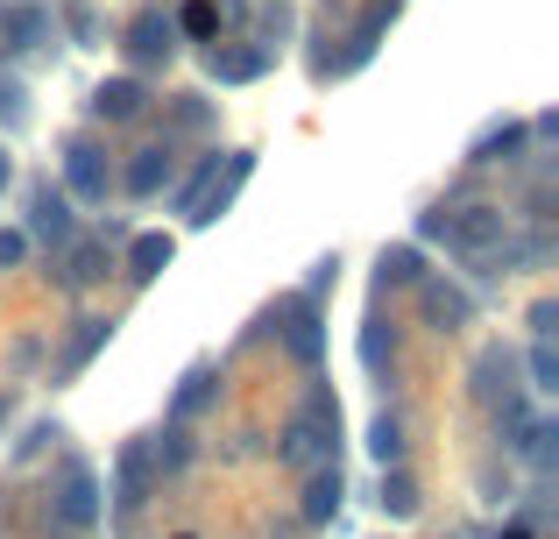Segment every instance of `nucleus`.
<instances>
[{"label": "nucleus", "instance_id": "nucleus-2", "mask_svg": "<svg viewBox=\"0 0 559 539\" xmlns=\"http://www.w3.org/2000/svg\"><path fill=\"white\" fill-rule=\"evenodd\" d=\"M107 192H114V164H107V150H99V142H85V136H71V142H64V199L107 207Z\"/></svg>", "mask_w": 559, "mask_h": 539}, {"label": "nucleus", "instance_id": "nucleus-23", "mask_svg": "<svg viewBox=\"0 0 559 539\" xmlns=\"http://www.w3.org/2000/svg\"><path fill=\"white\" fill-rule=\"evenodd\" d=\"M496 384H503V398H510V355H503V348H489V355L475 362V390H481V398H496ZM510 405H518V398H510Z\"/></svg>", "mask_w": 559, "mask_h": 539}, {"label": "nucleus", "instance_id": "nucleus-24", "mask_svg": "<svg viewBox=\"0 0 559 539\" xmlns=\"http://www.w3.org/2000/svg\"><path fill=\"white\" fill-rule=\"evenodd\" d=\"M376 277H382V291L390 284H418V249H382V263H376Z\"/></svg>", "mask_w": 559, "mask_h": 539}, {"label": "nucleus", "instance_id": "nucleus-28", "mask_svg": "<svg viewBox=\"0 0 559 539\" xmlns=\"http://www.w3.org/2000/svg\"><path fill=\"white\" fill-rule=\"evenodd\" d=\"M532 390H559V355H552V341L532 348Z\"/></svg>", "mask_w": 559, "mask_h": 539}, {"label": "nucleus", "instance_id": "nucleus-11", "mask_svg": "<svg viewBox=\"0 0 559 539\" xmlns=\"http://www.w3.org/2000/svg\"><path fill=\"white\" fill-rule=\"evenodd\" d=\"M333 512H341V469H333V461H319V469L305 476V518H312V526H326Z\"/></svg>", "mask_w": 559, "mask_h": 539}, {"label": "nucleus", "instance_id": "nucleus-34", "mask_svg": "<svg viewBox=\"0 0 559 539\" xmlns=\"http://www.w3.org/2000/svg\"><path fill=\"white\" fill-rule=\"evenodd\" d=\"M503 539H532V526H510V532H503Z\"/></svg>", "mask_w": 559, "mask_h": 539}, {"label": "nucleus", "instance_id": "nucleus-9", "mask_svg": "<svg viewBox=\"0 0 559 539\" xmlns=\"http://www.w3.org/2000/svg\"><path fill=\"white\" fill-rule=\"evenodd\" d=\"M170 256H178L170 235H135L128 242V277H135V284H156V277L170 270Z\"/></svg>", "mask_w": 559, "mask_h": 539}, {"label": "nucleus", "instance_id": "nucleus-10", "mask_svg": "<svg viewBox=\"0 0 559 539\" xmlns=\"http://www.w3.org/2000/svg\"><path fill=\"white\" fill-rule=\"evenodd\" d=\"M57 518H64V526H93L99 518V483L85 469H71L64 476V497H57Z\"/></svg>", "mask_w": 559, "mask_h": 539}, {"label": "nucleus", "instance_id": "nucleus-13", "mask_svg": "<svg viewBox=\"0 0 559 539\" xmlns=\"http://www.w3.org/2000/svg\"><path fill=\"white\" fill-rule=\"evenodd\" d=\"M390 22H396V0H382V8H369V22L355 28V43H347V57H341L333 71H361V65H369V57H376V36H382Z\"/></svg>", "mask_w": 559, "mask_h": 539}, {"label": "nucleus", "instance_id": "nucleus-12", "mask_svg": "<svg viewBox=\"0 0 559 539\" xmlns=\"http://www.w3.org/2000/svg\"><path fill=\"white\" fill-rule=\"evenodd\" d=\"M284 348H290V355H298V362H319V348H326V333H319V313H312V305H290V319H284Z\"/></svg>", "mask_w": 559, "mask_h": 539}, {"label": "nucleus", "instance_id": "nucleus-31", "mask_svg": "<svg viewBox=\"0 0 559 539\" xmlns=\"http://www.w3.org/2000/svg\"><path fill=\"white\" fill-rule=\"evenodd\" d=\"M28 256V235H0V270H14Z\"/></svg>", "mask_w": 559, "mask_h": 539}, {"label": "nucleus", "instance_id": "nucleus-20", "mask_svg": "<svg viewBox=\"0 0 559 539\" xmlns=\"http://www.w3.org/2000/svg\"><path fill=\"white\" fill-rule=\"evenodd\" d=\"M518 142H524V128H518V121H489V128L475 136V150H467V156H475V164H496V156H510Z\"/></svg>", "mask_w": 559, "mask_h": 539}, {"label": "nucleus", "instance_id": "nucleus-7", "mask_svg": "<svg viewBox=\"0 0 559 539\" xmlns=\"http://www.w3.org/2000/svg\"><path fill=\"white\" fill-rule=\"evenodd\" d=\"M205 71H213L219 85H248L270 71V43H241V50H205Z\"/></svg>", "mask_w": 559, "mask_h": 539}, {"label": "nucleus", "instance_id": "nucleus-14", "mask_svg": "<svg viewBox=\"0 0 559 539\" xmlns=\"http://www.w3.org/2000/svg\"><path fill=\"white\" fill-rule=\"evenodd\" d=\"M93 114H99V121H135V114H142V85L135 79H107L93 93Z\"/></svg>", "mask_w": 559, "mask_h": 539}, {"label": "nucleus", "instance_id": "nucleus-25", "mask_svg": "<svg viewBox=\"0 0 559 539\" xmlns=\"http://www.w3.org/2000/svg\"><path fill=\"white\" fill-rule=\"evenodd\" d=\"M382 512H390V518H411V512H418V483H411L404 469L382 476Z\"/></svg>", "mask_w": 559, "mask_h": 539}, {"label": "nucleus", "instance_id": "nucleus-8", "mask_svg": "<svg viewBox=\"0 0 559 539\" xmlns=\"http://www.w3.org/2000/svg\"><path fill=\"white\" fill-rule=\"evenodd\" d=\"M43 36H50V14H43L36 0H22V8H0V57L28 50V43H43Z\"/></svg>", "mask_w": 559, "mask_h": 539}, {"label": "nucleus", "instance_id": "nucleus-16", "mask_svg": "<svg viewBox=\"0 0 559 539\" xmlns=\"http://www.w3.org/2000/svg\"><path fill=\"white\" fill-rule=\"evenodd\" d=\"M425 319H432L439 333L467 327V291H453V284H425Z\"/></svg>", "mask_w": 559, "mask_h": 539}, {"label": "nucleus", "instance_id": "nucleus-18", "mask_svg": "<svg viewBox=\"0 0 559 539\" xmlns=\"http://www.w3.org/2000/svg\"><path fill=\"white\" fill-rule=\"evenodd\" d=\"M107 333H114V319H79V333H71V348H64V376H79L85 362L107 348Z\"/></svg>", "mask_w": 559, "mask_h": 539}, {"label": "nucleus", "instance_id": "nucleus-29", "mask_svg": "<svg viewBox=\"0 0 559 539\" xmlns=\"http://www.w3.org/2000/svg\"><path fill=\"white\" fill-rule=\"evenodd\" d=\"M213 22H219L213 0H191V8H185V28H191V36H213Z\"/></svg>", "mask_w": 559, "mask_h": 539}, {"label": "nucleus", "instance_id": "nucleus-5", "mask_svg": "<svg viewBox=\"0 0 559 539\" xmlns=\"http://www.w3.org/2000/svg\"><path fill=\"white\" fill-rule=\"evenodd\" d=\"M178 50V22H170V14H135V22H128V57H135V65H164V57Z\"/></svg>", "mask_w": 559, "mask_h": 539}, {"label": "nucleus", "instance_id": "nucleus-32", "mask_svg": "<svg viewBox=\"0 0 559 539\" xmlns=\"http://www.w3.org/2000/svg\"><path fill=\"white\" fill-rule=\"evenodd\" d=\"M532 327H538V341H552V327H559V305H532Z\"/></svg>", "mask_w": 559, "mask_h": 539}, {"label": "nucleus", "instance_id": "nucleus-4", "mask_svg": "<svg viewBox=\"0 0 559 539\" xmlns=\"http://www.w3.org/2000/svg\"><path fill=\"white\" fill-rule=\"evenodd\" d=\"M170 178H178V156H170V142H150V150H135V156H128V171H121V192H135V199H156Z\"/></svg>", "mask_w": 559, "mask_h": 539}, {"label": "nucleus", "instance_id": "nucleus-17", "mask_svg": "<svg viewBox=\"0 0 559 539\" xmlns=\"http://www.w3.org/2000/svg\"><path fill=\"white\" fill-rule=\"evenodd\" d=\"M213 185H219V156H205V164L178 185V213H185L191 227H199V213H205V199H213Z\"/></svg>", "mask_w": 559, "mask_h": 539}, {"label": "nucleus", "instance_id": "nucleus-19", "mask_svg": "<svg viewBox=\"0 0 559 539\" xmlns=\"http://www.w3.org/2000/svg\"><path fill=\"white\" fill-rule=\"evenodd\" d=\"M205 405H213V370H205V362H199V370H191L185 384H178V398H170V419H178V426H185V419H199Z\"/></svg>", "mask_w": 559, "mask_h": 539}, {"label": "nucleus", "instance_id": "nucleus-35", "mask_svg": "<svg viewBox=\"0 0 559 539\" xmlns=\"http://www.w3.org/2000/svg\"><path fill=\"white\" fill-rule=\"evenodd\" d=\"M0 412H8V398H0Z\"/></svg>", "mask_w": 559, "mask_h": 539}, {"label": "nucleus", "instance_id": "nucleus-26", "mask_svg": "<svg viewBox=\"0 0 559 539\" xmlns=\"http://www.w3.org/2000/svg\"><path fill=\"white\" fill-rule=\"evenodd\" d=\"M150 461H156V469H185V461H191V441H185V426H170L164 441L150 447Z\"/></svg>", "mask_w": 559, "mask_h": 539}, {"label": "nucleus", "instance_id": "nucleus-6", "mask_svg": "<svg viewBox=\"0 0 559 539\" xmlns=\"http://www.w3.org/2000/svg\"><path fill=\"white\" fill-rule=\"evenodd\" d=\"M28 235L36 242H71V199L57 185H36L28 192Z\"/></svg>", "mask_w": 559, "mask_h": 539}, {"label": "nucleus", "instance_id": "nucleus-22", "mask_svg": "<svg viewBox=\"0 0 559 539\" xmlns=\"http://www.w3.org/2000/svg\"><path fill=\"white\" fill-rule=\"evenodd\" d=\"M369 455L382 461V476H390V469H396V461H404V426H396V419H390V412H382V419H376V426H369Z\"/></svg>", "mask_w": 559, "mask_h": 539}, {"label": "nucleus", "instance_id": "nucleus-21", "mask_svg": "<svg viewBox=\"0 0 559 539\" xmlns=\"http://www.w3.org/2000/svg\"><path fill=\"white\" fill-rule=\"evenodd\" d=\"M107 277V242H79L64 263V284H99Z\"/></svg>", "mask_w": 559, "mask_h": 539}, {"label": "nucleus", "instance_id": "nucleus-33", "mask_svg": "<svg viewBox=\"0 0 559 539\" xmlns=\"http://www.w3.org/2000/svg\"><path fill=\"white\" fill-rule=\"evenodd\" d=\"M14 178V164H8V150H0V185H8Z\"/></svg>", "mask_w": 559, "mask_h": 539}, {"label": "nucleus", "instance_id": "nucleus-1", "mask_svg": "<svg viewBox=\"0 0 559 539\" xmlns=\"http://www.w3.org/2000/svg\"><path fill=\"white\" fill-rule=\"evenodd\" d=\"M333 441H341V405H333V390H312L305 412L284 426V461L319 469V461H333Z\"/></svg>", "mask_w": 559, "mask_h": 539}, {"label": "nucleus", "instance_id": "nucleus-27", "mask_svg": "<svg viewBox=\"0 0 559 539\" xmlns=\"http://www.w3.org/2000/svg\"><path fill=\"white\" fill-rule=\"evenodd\" d=\"M390 355H396V333L382 327V319H369V333H361V362H369V370H382Z\"/></svg>", "mask_w": 559, "mask_h": 539}, {"label": "nucleus", "instance_id": "nucleus-15", "mask_svg": "<svg viewBox=\"0 0 559 539\" xmlns=\"http://www.w3.org/2000/svg\"><path fill=\"white\" fill-rule=\"evenodd\" d=\"M150 483H156V461H150V447H128V455H121V504H128V512H135V504L142 497H150Z\"/></svg>", "mask_w": 559, "mask_h": 539}, {"label": "nucleus", "instance_id": "nucleus-30", "mask_svg": "<svg viewBox=\"0 0 559 539\" xmlns=\"http://www.w3.org/2000/svg\"><path fill=\"white\" fill-rule=\"evenodd\" d=\"M0 121H22V85L0 79Z\"/></svg>", "mask_w": 559, "mask_h": 539}, {"label": "nucleus", "instance_id": "nucleus-3", "mask_svg": "<svg viewBox=\"0 0 559 539\" xmlns=\"http://www.w3.org/2000/svg\"><path fill=\"white\" fill-rule=\"evenodd\" d=\"M503 235H510V221H503V207H461V213H447V249H461V256H496L503 249Z\"/></svg>", "mask_w": 559, "mask_h": 539}]
</instances>
